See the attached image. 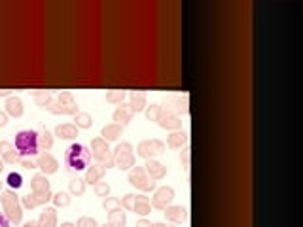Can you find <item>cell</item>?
Wrapping results in <instances>:
<instances>
[{"label": "cell", "mask_w": 303, "mask_h": 227, "mask_svg": "<svg viewBox=\"0 0 303 227\" xmlns=\"http://www.w3.org/2000/svg\"><path fill=\"white\" fill-rule=\"evenodd\" d=\"M0 97H12V89H0Z\"/></svg>", "instance_id": "f6af8a7d"}, {"label": "cell", "mask_w": 303, "mask_h": 227, "mask_svg": "<svg viewBox=\"0 0 303 227\" xmlns=\"http://www.w3.org/2000/svg\"><path fill=\"white\" fill-rule=\"evenodd\" d=\"M0 155H2V161L8 163V165H16L19 161V153L16 150V146L8 140H2L0 142Z\"/></svg>", "instance_id": "2e32d148"}, {"label": "cell", "mask_w": 303, "mask_h": 227, "mask_svg": "<svg viewBox=\"0 0 303 227\" xmlns=\"http://www.w3.org/2000/svg\"><path fill=\"white\" fill-rule=\"evenodd\" d=\"M163 108L169 110L171 114H174L176 118H180V116L188 114V102L182 101L180 97H169V99H165Z\"/></svg>", "instance_id": "4fadbf2b"}, {"label": "cell", "mask_w": 303, "mask_h": 227, "mask_svg": "<svg viewBox=\"0 0 303 227\" xmlns=\"http://www.w3.org/2000/svg\"><path fill=\"white\" fill-rule=\"evenodd\" d=\"M74 125L78 127V129H91L93 127V118H91V114H87V112H78L76 116H74Z\"/></svg>", "instance_id": "f546056e"}, {"label": "cell", "mask_w": 303, "mask_h": 227, "mask_svg": "<svg viewBox=\"0 0 303 227\" xmlns=\"http://www.w3.org/2000/svg\"><path fill=\"white\" fill-rule=\"evenodd\" d=\"M104 174H106V168H104L101 163H99V165H91V167L86 168V178H84V180H86V184L89 182V184L95 185L103 180Z\"/></svg>", "instance_id": "d6986e66"}, {"label": "cell", "mask_w": 303, "mask_h": 227, "mask_svg": "<svg viewBox=\"0 0 303 227\" xmlns=\"http://www.w3.org/2000/svg\"><path fill=\"white\" fill-rule=\"evenodd\" d=\"M6 184H8L10 189L18 191L19 187L23 185V176H21L19 172H8V176H6Z\"/></svg>", "instance_id": "d6a6232c"}, {"label": "cell", "mask_w": 303, "mask_h": 227, "mask_svg": "<svg viewBox=\"0 0 303 227\" xmlns=\"http://www.w3.org/2000/svg\"><path fill=\"white\" fill-rule=\"evenodd\" d=\"M110 189H112V187H110L108 182H103V180H101L99 184H95V195L97 197H108V195H110Z\"/></svg>", "instance_id": "d590c367"}, {"label": "cell", "mask_w": 303, "mask_h": 227, "mask_svg": "<svg viewBox=\"0 0 303 227\" xmlns=\"http://www.w3.org/2000/svg\"><path fill=\"white\" fill-rule=\"evenodd\" d=\"M133 116H135V112L131 110L129 104H120L118 108L114 110V123H118V125H121L123 129L129 125L131 119H133Z\"/></svg>", "instance_id": "5bb4252c"}, {"label": "cell", "mask_w": 303, "mask_h": 227, "mask_svg": "<svg viewBox=\"0 0 303 227\" xmlns=\"http://www.w3.org/2000/svg\"><path fill=\"white\" fill-rule=\"evenodd\" d=\"M108 221L114 227H125L127 223V214L123 212V208H116V210L108 212Z\"/></svg>", "instance_id": "4316f807"}, {"label": "cell", "mask_w": 303, "mask_h": 227, "mask_svg": "<svg viewBox=\"0 0 303 227\" xmlns=\"http://www.w3.org/2000/svg\"><path fill=\"white\" fill-rule=\"evenodd\" d=\"M55 136H59L63 140H74L78 136V127L74 123H61L55 127Z\"/></svg>", "instance_id": "ac0fdd59"}, {"label": "cell", "mask_w": 303, "mask_h": 227, "mask_svg": "<svg viewBox=\"0 0 303 227\" xmlns=\"http://www.w3.org/2000/svg\"><path fill=\"white\" fill-rule=\"evenodd\" d=\"M0 227H10V221H8V218L0 212Z\"/></svg>", "instance_id": "ee69618b"}, {"label": "cell", "mask_w": 303, "mask_h": 227, "mask_svg": "<svg viewBox=\"0 0 303 227\" xmlns=\"http://www.w3.org/2000/svg\"><path fill=\"white\" fill-rule=\"evenodd\" d=\"M69 193L76 195V197L86 193V180H84V178H78V176L72 178L69 182Z\"/></svg>", "instance_id": "f1b7e54d"}, {"label": "cell", "mask_w": 303, "mask_h": 227, "mask_svg": "<svg viewBox=\"0 0 303 227\" xmlns=\"http://www.w3.org/2000/svg\"><path fill=\"white\" fill-rule=\"evenodd\" d=\"M135 197H137V195H133V193L125 195V197L121 199V208H123V210L133 212V206H135Z\"/></svg>", "instance_id": "f35d334b"}, {"label": "cell", "mask_w": 303, "mask_h": 227, "mask_svg": "<svg viewBox=\"0 0 303 227\" xmlns=\"http://www.w3.org/2000/svg\"><path fill=\"white\" fill-rule=\"evenodd\" d=\"M53 193L52 191H46V193H38V191H31L27 193L23 199H21V204L25 208H36V206H42V204H48L52 201Z\"/></svg>", "instance_id": "8fae6325"}, {"label": "cell", "mask_w": 303, "mask_h": 227, "mask_svg": "<svg viewBox=\"0 0 303 227\" xmlns=\"http://www.w3.org/2000/svg\"><path fill=\"white\" fill-rule=\"evenodd\" d=\"M76 227H99V223H97V219L91 218V216H82V218H78V221H76Z\"/></svg>", "instance_id": "74e56055"}, {"label": "cell", "mask_w": 303, "mask_h": 227, "mask_svg": "<svg viewBox=\"0 0 303 227\" xmlns=\"http://www.w3.org/2000/svg\"><path fill=\"white\" fill-rule=\"evenodd\" d=\"M103 208L106 212H112V210H116V208H121V201L118 197H104Z\"/></svg>", "instance_id": "e575fe53"}, {"label": "cell", "mask_w": 303, "mask_h": 227, "mask_svg": "<svg viewBox=\"0 0 303 227\" xmlns=\"http://www.w3.org/2000/svg\"><path fill=\"white\" fill-rule=\"evenodd\" d=\"M174 199V189L171 185H163V187H157L154 197H152V201L150 204L157 208V210H165L167 206H171V202Z\"/></svg>", "instance_id": "9c48e42d"}, {"label": "cell", "mask_w": 303, "mask_h": 227, "mask_svg": "<svg viewBox=\"0 0 303 227\" xmlns=\"http://www.w3.org/2000/svg\"><path fill=\"white\" fill-rule=\"evenodd\" d=\"M188 133H184V131H173L171 135L167 136V144L165 146H169V148H182V146H186L188 144Z\"/></svg>", "instance_id": "484cf974"}, {"label": "cell", "mask_w": 303, "mask_h": 227, "mask_svg": "<svg viewBox=\"0 0 303 227\" xmlns=\"http://www.w3.org/2000/svg\"><path fill=\"white\" fill-rule=\"evenodd\" d=\"M16 150L19 157H35L40 146H38V131L23 129L16 135Z\"/></svg>", "instance_id": "7a4b0ae2"}, {"label": "cell", "mask_w": 303, "mask_h": 227, "mask_svg": "<svg viewBox=\"0 0 303 227\" xmlns=\"http://www.w3.org/2000/svg\"><path fill=\"white\" fill-rule=\"evenodd\" d=\"M38 227H57V210L52 208V206H46V208L40 212Z\"/></svg>", "instance_id": "ffe728a7"}, {"label": "cell", "mask_w": 303, "mask_h": 227, "mask_svg": "<svg viewBox=\"0 0 303 227\" xmlns=\"http://www.w3.org/2000/svg\"><path fill=\"white\" fill-rule=\"evenodd\" d=\"M18 163L23 167V170H33V168H36V161H33V157H19Z\"/></svg>", "instance_id": "ab89813d"}, {"label": "cell", "mask_w": 303, "mask_h": 227, "mask_svg": "<svg viewBox=\"0 0 303 227\" xmlns=\"http://www.w3.org/2000/svg\"><path fill=\"white\" fill-rule=\"evenodd\" d=\"M165 218L169 219V221H173V223H184L186 219H188V210L184 208V206H167L165 208Z\"/></svg>", "instance_id": "e0dca14e"}, {"label": "cell", "mask_w": 303, "mask_h": 227, "mask_svg": "<svg viewBox=\"0 0 303 227\" xmlns=\"http://www.w3.org/2000/svg\"><path fill=\"white\" fill-rule=\"evenodd\" d=\"M121 135H123V127L118 125V123H108V125H104L103 131H101V136H103L106 142H114V140H118Z\"/></svg>", "instance_id": "603a6c76"}, {"label": "cell", "mask_w": 303, "mask_h": 227, "mask_svg": "<svg viewBox=\"0 0 303 227\" xmlns=\"http://www.w3.org/2000/svg\"><path fill=\"white\" fill-rule=\"evenodd\" d=\"M61 227H76V223H72V221H65V223H61Z\"/></svg>", "instance_id": "c3c4849f"}, {"label": "cell", "mask_w": 303, "mask_h": 227, "mask_svg": "<svg viewBox=\"0 0 303 227\" xmlns=\"http://www.w3.org/2000/svg\"><path fill=\"white\" fill-rule=\"evenodd\" d=\"M31 187L33 191H38V193H46V191H52V184L46 174H35L33 180H31Z\"/></svg>", "instance_id": "d4e9b609"}, {"label": "cell", "mask_w": 303, "mask_h": 227, "mask_svg": "<svg viewBox=\"0 0 303 227\" xmlns=\"http://www.w3.org/2000/svg\"><path fill=\"white\" fill-rule=\"evenodd\" d=\"M36 168H40L42 170V174H55L57 170H59V161L53 157L50 151H42L40 155H38V159H36Z\"/></svg>", "instance_id": "30bf717a"}, {"label": "cell", "mask_w": 303, "mask_h": 227, "mask_svg": "<svg viewBox=\"0 0 303 227\" xmlns=\"http://www.w3.org/2000/svg\"><path fill=\"white\" fill-rule=\"evenodd\" d=\"M2 187H4V182H2V180H0V191H2Z\"/></svg>", "instance_id": "816d5d0a"}, {"label": "cell", "mask_w": 303, "mask_h": 227, "mask_svg": "<svg viewBox=\"0 0 303 227\" xmlns=\"http://www.w3.org/2000/svg\"><path fill=\"white\" fill-rule=\"evenodd\" d=\"M159 114H161V104H152L146 108V118L150 121H157L159 119Z\"/></svg>", "instance_id": "8d00e7d4"}, {"label": "cell", "mask_w": 303, "mask_h": 227, "mask_svg": "<svg viewBox=\"0 0 303 227\" xmlns=\"http://www.w3.org/2000/svg\"><path fill=\"white\" fill-rule=\"evenodd\" d=\"M165 150H167L165 142L157 140V138H148V140H142V142L137 146V155L148 161V159H154V155L165 153Z\"/></svg>", "instance_id": "ba28073f"}, {"label": "cell", "mask_w": 303, "mask_h": 227, "mask_svg": "<svg viewBox=\"0 0 303 227\" xmlns=\"http://www.w3.org/2000/svg\"><path fill=\"white\" fill-rule=\"evenodd\" d=\"M129 106L135 114H139L146 108V93L144 91H131L129 93Z\"/></svg>", "instance_id": "44dd1931"}, {"label": "cell", "mask_w": 303, "mask_h": 227, "mask_svg": "<svg viewBox=\"0 0 303 227\" xmlns=\"http://www.w3.org/2000/svg\"><path fill=\"white\" fill-rule=\"evenodd\" d=\"M21 227H38V221H25Z\"/></svg>", "instance_id": "7dc6e473"}, {"label": "cell", "mask_w": 303, "mask_h": 227, "mask_svg": "<svg viewBox=\"0 0 303 227\" xmlns=\"http://www.w3.org/2000/svg\"><path fill=\"white\" fill-rule=\"evenodd\" d=\"M180 161H182V165L188 168L190 167V148H184L180 153Z\"/></svg>", "instance_id": "60d3db41"}, {"label": "cell", "mask_w": 303, "mask_h": 227, "mask_svg": "<svg viewBox=\"0 0 303 227\" xmlns=\"http://www.w3.org/2000/svg\"><path fill=\"white\" fill-rule=\"evenodd\" d=\"M2 170H4V161L0 159V172H2Z\"/></svg>", "instance_id": "f907efd6"}, {"label": "cell", "mask_w": 303, "mask_h": 227, "mask_svg": "<svg viewBox=\"0 0 303 227\" xmlns=\"http://www.w3.org/2000/svg\"><path fill=\"white\" fill-rule=\"evenodd\" d=\"M63 161H65V167L69 172H80V170H86L91 163V150L87 148L86 144L74 142L70 144L69 148L65 150V155H63Z\"/></svg>", "instance_id": "6da1fadb"}, {"label": "cell", "mask_w": 303, "mask_h": 227, "mask_svg": "<svg viewBox=\"0 0 303 227\" xmlns=\"http://www.w3.org/2000/svg\"><path fill=\"white\" fill-rule=\"evenodd\" d=\"M137 227H152V221H148L146 218H140L137 221Z\"/></svg>", "instance_id": "7bdbcfd3"}, {"label": "cell", "mask_w": 303, "mask_h": 227, "mask_svg": "<svg viewBox=\"0 0 303 227\" xmlns=\"http://www.w3.org/2000/svg\"><path fill=\"white\" fill-rule=\"evenodd\" d=\"M89 150H91V155H93L106 170L116 167V165H114V157H112V151H110V146H108V142L104 140L103 136L91 140V148H89Z\"/></svg>", "instance_id": "8992f818"}, {"label": "cell", "mask_w": 303, "mask_h": 227, "mask_svg": "<svg viewBox=\"0 0 303 227\" xmlns=\"http://www.w3.org/2000/svg\"><path fill=\"white\" fill-rule=\"evenodd\" d=\"M0 201H2L4 216L8 218L10 223H16V225L21 223V219H23V204L19 201L18 193H16L14 189H4Z\"/></svg>", "instance_id": "3957f363"}, {"label": "cell", "mask_w": 303, "mask_h": 227, "mask_svg": "<svg viewBox=\"0 0 303 227\" xmlns=\"http://www.w3.org/2000/svg\"><path fill=\"white\" fill-rule=\"evenodd\" d=\"M38 146H40V150L44 151H50L53 148V135L48 129H42V131L38 133Z\"/></svg>", "instance_id": "83f0119b"}, {"label": "cell", "mask_w": 303, "mask_h": 227, "mask_svg": "<svg viewBox=\"0 0 303 227\" xmlns=\"http://www.w3.org/2000/svg\"><path fill=\"white\" fill-rule=\"evenodd\" d=\"M53 101V95L52 91H36L35 93V102L36 106H40V108H48Z\"/></svg>", "instance_id": "4dcf8cb0"}, {"label": "cell", "mask_w": 303, "mask_h": 227, "mask_svg": "<svg viewBox=\"0 0 303 227\" xmlns=\"http://www.w3.org/2000/svg\"><path fill=\"white\" fill-rule=\"evenodd\" d=\"M133 212H137L139 216L146 218L148 214L152 212L150 197H146V195H137V197H135V206H133Z\"/></svg>", "instance_id": "cb8c5ba5"}, {"label": "cell", "mask_w": 303, "mask_h": 227, "mask_svg": "<svg viewBox=\"0 0 303 227\" xmlns=\"http://www.w3.org/2000/svg\"><path fill=\"white\" fill-rule=\"evenodd\" d=\"M8 125V114L4 110H0V127H6Z\"/></svg>", "instance_id": "b9f144b4"}, {"label": "cell", "mask_w": 303, "mask_h": 227, "mask_svg": "<svg viewBox=\"0 0 303 227\" xmlns=\"http://www.w3.org/2000/svg\"><path fill=\"white\" fill-rule=\"evenodd\" d=\"M125 97H127V93L125 91H108L106 93V101L112 102V104H123Z\"/></svg>", "instance_id": "836d02e7"}, {"label": "cell", "mask_w": 303, "mask_h": 227, "mask_svg": "<svg viewBox=\"0 0 303 227\" xmlns=\"http://www.w3.org/2000/svg\"><path fill=\"white\" fill-rule=\"evenodd\" d=\"M48 112L53 114V116H76L80 110H78V102L74 101V97H72V93L70 91H63L55 99L52 101V104L48 106Z\"/></svg>", "instance_id": "277c9868"}, {"label": "cell", "mask_w": 303, "mask_h": 227, "mask_svg": "<svg viewBox=\"0 0 303 227\" xmlns=\"http://www.w3.org/2000/svg\"><path fill=\"white\" fill-rule=\"evenodd\" d=\"M156 123L161 127V129H165V131H178L182 127V119L176 118L174 114H171L169 110H165L163 106H161V114H159V119H157Z\"/></svg>", "instance_id": "7c38bea8"}, {"label": "cell", "mask_w": 303, "mask_h": 227, "mask_svg": "<svg viewBox=\"0 0 303 227\" xmlns=\"http://www.w3.org/2000/svg\"><path fill=\"white\" fill-rule=\"evenodd\" d=\"M127 180H129V184L133 185V187H137L140 191H154V189H156V182L148 176L144 167L131 168Z\"/></svg>", "instance_id": "52a82bcc"}, {"label": "cell", "mask_w": 303, "mask_h": 227, "mask_svg": "<svg viewBox=\"0 0 303 227\" xmlns=\"http://www.w3.org/2000/svg\"><path fill=\"white\" fill-rule=\"evenodd\" d=\"M52 201L57 208H63V206H69L70 201H72V197H70L69 191H57V193L52 197Z\"/></svg>", "instance_id": "1f68e13d"}, {"label": "cell", "mask_w": 303, "mask_h": 227, "mask_svg": "<svg viewBox=\"0 0 303 227\" xmlns=\"http://www.w3.org/2000/svg\"><path fill=\"white\" fill-rule=\"evenodd\" d=\"M152 227H174L171 223H163V221H157V223H152Z\"/></svg>", "instance_id": "bcb514c9"}, {"label": "cell", "mask_w": 303, "mask_h": 227, "mask_svg": "<svg viewBox=\"0 0 303 227\" xmlns=\"http://www.w3.org/2000/svg\"><path fill=\"white\" fill-rule=\"evenodd\" d=\"M23 112H25L23 101L19 97H8V101H6V114L12 116V118H21Z\"/></svg>", "instance_id": "7402d4cb"}, {"label": "cell", "mask_w": 303, "mask_h": 227, "mask_svg": "<svg viewBox=\"0 0 303 227\" xmlns=\"http://www.w3.org/2000/svg\"><path fill=\"white\" fill-rule=\"evenodd\" d=\"M99 227H114V225L110 223V221H108V223H103V225H99Z\"/></svg>", "instance_id": "681fc988"}, {"label": "cell", "mask_w": 303, "mask_h": 227, "mask_svg": "<svg viewBox=\"0 0 303 227\" xmlns=\"http://www.w3.org/2000/svg\"><path fill=\"white\" fill-rule=\"evenodd\" d=\"M114 165L120 170H131L135 167V148L129 142H120L112 153Z\"/></svg>", "instance_id": "5b68a950"}, {"label": "cell", "mask_w": 303, "mask_h": 227, "mask_svg": "<svg viewBox=\"0 0 303 227\" xmlns=\"http://www.w3.org/2000/svg\"><path fill=\"white\" fill-rule=\"evenodd\" d=\"M144 170H146V174L152 178L154 182H156V180H163L165 174H167V167L156 159H148L146 165H144Z\"/></svg>", "instance_id": "9a60e30c"}]
</instances>
